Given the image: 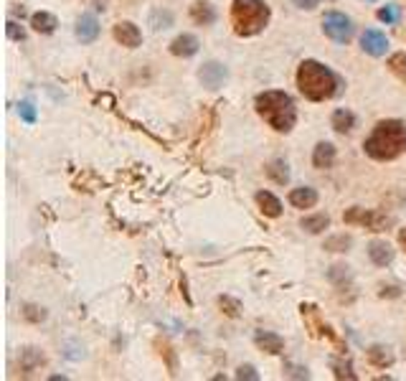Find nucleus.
<instances>
[{
  "mask_svg": "<svg viewBox=\"0 0 406 381\" xmlns=\"http://www.w3.org/2000/svg\"><path fill=\"white\" fill-rule=\"evenodd\" d=\"M368 3H376V0H368Z\"/></svg>",
  "mask_w": 406,
  "mask_h": 381,
  "instance_id": "4c0bfd02",
  "label": "nucleus"
},
{
  "mask_svg": "<svg viewBox=\"0 0 406 381\" xmlns=\"http://www.w3.org/2000/svg\"><path fill=\"white\" fill-rule=\"evenodd\" d=\"M290 204L295 206V209H312V206L317 204V191L315 188H292L290 191Z\"/></svg>",
  "mask_w": 406,
  "mask_h": 381,
  "instance_id": "f3484780",
  "label": "nucleus"
},
{
  "mask_svg": "<svg viewBox=\"0 0 406 381\" xmlns=\"http://www.w3.org/2000/svg\"><path fill=\"white\" fill-rule=\"evenodd\" d=\"M237 379H249V381H259V374L254 371V366H239Z\"/></svg>",
  "mask_w": 406,
  "mask_h": 381,
  "instance_id": "473e14b6",
  "label": "nucleus"
},
{
  "mask_svg": "<svg viewBox=\"0 0 406 381\" xmlns=\"http://www.w3.org/2000/svg\"><path fill=\"white\" fill-rule=\"evenodd\" d=\"M191 18L198 26H211L213 21H216V8H213L211 3H196V6L191 8Z\"/></svg>",
  "mask_w": 406,
  "mask_h": 381,
  "instance_id": "aec40b11",
  "label": "nucleus"
},
{
  "mask_svg": "<svg viewBox=\"0 0 406 381\" xmlns=\"http://www.w3.org/2000/svg\"><path fill=\"white\" fill-rule=\"evenodd\" d=\"M269 6L264 0H234L231 3V26L237 36H256L269 23Z\"/></svg>",
  "mask_w": 406,
  "mask_h": 381,
  "instance_id": "20e7f679",
  "label": "nucleus"
},
{
  "mask_svg": "<svg viewBox=\"0 0 406 381\" xmlns=\"http://www.w3.org/2000/svg\"><path fill=\"white\" fill-rule=\"evenodd\" d=\"M23 318H26V321L38 323V321H43V318H46V310H43V308H36V305H26Z\"/></svg>",
  "mask_w": 406,
  "mask_h": 381,
  "instance_id": "c756f323",
  "label": "nucleus"
},
{
  "mask_svg": "<svg viewBox=\"0 0 406 381\" xmlns=\"http://www.w3.org/2000/svg\"><path fill=\"white\" fill-rule=\"evenodd\" d=\"M322 31L335 43H348L353 38V23L343 13H327L325 18H322Z\"/></svg>",
  "mask_w": 406,
  "mask_h": 381,
  "instance_id": "423d86ee",
  "label": "nucleus"
},
{
  "mask_svg": "<svg viewBox=\"0 0 406 381\" xmlns=\"http://www.w3.org/2000/svg\"><path fill=\"white\" fill-rule=\"evenodd\" d=\"M399 244H401V247L406 249V226H404V229L399 231Z\"/></svg>",
  "mask_w": 406,
  "mask_h": 381,
  "instance_id": "e433bc0d",
  "label": "nucleus"
},
{
  "mask_svg": "<svg viewBox=\"0 0 406 381\" xmlns=\"http://www.w3.org/2000/svg\"><path fill=\"white\" fill-rule=\"evenodd\" d=\"M267 176L272 178L274 183H279V186H285V183L290 181V170H287L285 160H272V163L267 165Z\"/></svg>",
  "mask_w": 406,
  "mask_h": 381,
  "instance_id": "4be33fe9",
  "label": "nucleus"
},
{
  "mask_svg": "<svg viewBox=\"0 0 406 381\" xmlns=\"http://www.w3.org/2000/svg\"><path fill=\"white\" fill-rule=\"evenodd\" d=\"M368 257L376 267H388L394 262V249H391L388 242H383V239H373V242L368 244Z\"/></svg>",
  "mask_w": 406,
  "mask_h": 381,
  "instance_id": "f8f14e48",
  "label": "nucleus"
},
{
  "mask_svg": "<svg viewBox=\"0 0 406 381\" xmlns=\"http://www.w3.org/2000/svg\"><path fill=\"white\" fill-rule=\"evenodd\" d=\"M198 49H201V43L193 33H181V36L173 38V43H170V54L181 56V59H191V56L198 54Z\"/></svg>",
  "mask_w": 406,
  "mask_h": 381,
  "instance_id": "9b49d317",
  "label": "nucleus"
},
{
  "mask_svg": "<svg viewBox=\"0 0 406 381\" xmlns=\"http://www.w3.org/2000/svg\"><path fill=\"white\" fill-rule=\"evenodd\" d=\"M378 18L383 21V23H399V8L396 6H386L378 11Z\"/></svg>",
  "mask_w": 406,
  "mask_h": 381,
  "instance_id": "c85d7f7f",
  "label": "nucleus"
},
{
  "mask_svg": "<svg viewBox=\"0 0 406 381\" xmlns=\"http://www.w3.org/2000/svg\"><path fill=\"white\" fill-rule=\"evenodd\" d=\"M330 366H333V371H335V376L338 379H356V374H353V366L348 361H338V358H333L330 361Z\"/></svg>",
  "mask_w": 406,
  "mask_h": 381,
  "instance_id": "a878e982",
  "label": "nucleus"
},
{
  "mask_svg": "<svg viewBox=\"0 0 406 381\" xmlns=\"http://www.w3.org/2000/svg\"><path fill=\"white\" fill-rule=\"evenodd\" d=\"M256 204H259V211L264 214V216L269 219L282 216V201L274 194H269V191H259V194H256Z\"/></svg>",
  "mask_w": 406,
  "mask_h": 381,
  "instance_id": "dca6fc26",
  "label": "nucleus"
},
{
  "mask_svg": "<svg viewBox=\"0 0 406 381\" xmlns=\"http://www.w3.org/2000/svg\"><path fill=\"white\" fill-rule=\"evenodd\" d=\"M198 77H201V82H203V87H208V89H218V87L226 82L229 72H226L224 64H218V61H208V64H203V69L198 72Z\"/></svg>",
  "mask_w": 406,
  "mask_h": 381,
  "instance_id": "0eeeda50",
  "label": "nucleus"
},
{
  "mask_svg": "<svg viewBox=\"0 0 406 381\" xmlns=\"http://www.w3.org/2000/svg\"><path fill=\"white\" fill-rule=\"evenodd\" d=\"M97 36H99L97 18H94L91 13H84V16L77 21V38H79L81 43H91V41H97Z\"/></svg>",
  "mask_w": 406,
  "mask_h": 381,
  "instance_id": "ddd939ff",
  "label": "nucleus"
},
{
  "mask_svg": "<svg viewBox=\"0 0 406 381\" xmlns=\"http://www.w3.org/2000/svg\"><path fill=\"white\" fill-rule=\"evenodd\" d=\"M115 38L122 43V46H128V49H137L140 43H142V31L132 23V21H122V23L115 26Z\"/></svg>",
  "mask_w": 406,
  "mask_h": 381,
  "instance_id": "6e6552de",
  "label": "nucleus"
},
{
  "mask_svg": "<svg viewBox=\"0 0 406 381\" xmlns=\"http://www.w3.org/2000/svg\"><path fill=\"white\" fill-rule=\"evenodd\" d=\"M30 26H33V31L36 33H43V36H49V33H54L56 26H59V21H56L54 13H46V11H38L30 16Z\"/></svg>",
  "mask_w": 406,
  "mask_h": 381,
  "instance_id": "a211bd4d",
  "label": "nucleus"
},
{
  "mask_svg": "<svg viewBox=\"0 0 406 381\" xmlns=\"http://www.w3.org/2000/svg\"><path fill=\"white\" fill-rule=\"evenodd\" d=\"M333 130L340 135H348L356 127V115H353L351 109H335L333 112Z\"/></svg>",
  "mask_w": 406,
  "mask_h": 381,
  "instance_id": "6ab92c4d",
  "label": "nucleus"
},
{
  "mask_svg": "<svg viewBox=\"0 0 406 381\" xmlns=\"http://www.w3.org/2000/svg\"><path fill=\"white\" fill-rule=\"evenodd\" d=\"M388 69L406 84V51H399V54L391 56V59H388Z\"/></svg>",
  "mask_w": 406,
  "mask_h": 381,
  "instance_id": "393cba45",
  "label": "nucleus"
},
{
  "mask_svg": "<svg viewBox=\"0 0 406 381\" xmlns=\"http://www.w3.org/2000/svg\"><path fill=\"white\" fill-rule=\"evenodd\" d=\"M368 361L376 366V369H386V366H394V351L388 348V346H381V343H373L366 351Z\"/></svg>",
  "mask_w": 406,
  "mask_h": 381,
  "instance_id": "2eb2a0df",
  "label": "nucleus"
},
{
  "mask_svg": "<svg viewBox=\"0 0 406 381\" xmlns=\"http://www.w3.org/2000/svg\"><path fill=\"white\" fill-rule=\"evenodd\" d=\"M254 343H256V348H261V351L269 353V356H279V353L285 351V341H282V336H277V333H272V331H256Z\"/></svg>",
  "mask_w": 406,
  "mask_h": 381,
  "instance_id": "9d476101",
  "label": "nucleus"
},
{
  "mask_svg": "<svg viewBox=\"0 0 406 381\" xmlns=\"http://www.w3.org/2000/svg\"><path fill=\"white\" fill-rule=\"evenodd\" d=\"M396 297V295H399V287H383V290H381V297Z\"/></svg>",
  "mask_w": 406,
  "mask_h": 381,
  "instance_id": "c9c22d12",
  "label": "nucleus"
},
{
  "mask_svg": "<svg viewBox=\"0 0 406 381\" xmlns=\"http://www.w3.org/2000/svg\"><path fill=\"white\" fill-rule=\"evenodd\" d=\"M363 150L373 160H396L406 153V122L383 120L373 127V133L366 138Z\"/></svg>",
  "mask_w": 406,
  "mask_h": 381,
  "instance_id": "f03ea898",
  "label": "nucleus"
},
{
  "mask_svg": "<svg viewBox=\"0 0 406 381\" xmlns=\"http://www.w3.org/2000/svg\"><path fill=\"white\" fill-rule=\"evenodd\" d=\"M218 305L224 308V313L229 315V318H239V310H242L239 300H234V297H229V295H221L218 297Z\"/></svg>",
  "mask_w": 406,
  "mask_h": 381,
  "instance_id": "bb28decb",
  "label": "nucleus"
},
{
  "mask_svg": "<svg viewBox=\"0 0 406 381\" xmlns=\"http://www.w3.org/2000/svg\"><path fill=\"white\" fill-rule=\"evenodd\" d=\"M346 224H358V226H366L371 231H386L388 226L394 224V219L386 216L383 211H376V209H361V206H353L343 214Z\"/></svg>",
  "mask_w": 406,
  "mask_h": 381,
  "instance_id": "39448f33",
  "label": "nucleus"
},
{
  "mask_svg": "<svg viewBox=\"0 0 406 381\" xmlns=\"http://www.w3.org/2000/svg\"><path fill=\"white\" fill-rule=\"evenodd\" d=\"M152 28H155V31H160V28H170V23H173V16H170V13L168 11H155V13H152Z\"/></svg>",
  "mask_w": 406,
  "mask_h": 381,
  "instance_id": "cd10ccee",
  "label": "nucleus"
},
{
  "mask_svg": "<svg viewBox=\"0 0 406 381\" xmlns=\"http://www.w3.org/2000/svg\"><path fill=\"white\" fill-rule=\"evenodd\" d=\"M298 8H303V11H312V8L317 6V0H292Z\"/></svg>",
  "mask_w": 406,
  "mask_h": 381,
  "instance_id": "f704fd0d",
  "label": "nucleus"
},
{
  "mask_svg": "<svg viewBox=\"0 0 406 381\" xmlns=\"http://www.w3.org/2000/svg\"><path fill=\"white\" fill-rule=\"evenodd\" d=\"M6 31H8V38H13V41H26V31L21 28V26L16 23V21H8Z\"/></svg>",
  "mask_w": 406,
  "mask_h": 381,
  "instance_id": "7c9ffc66",
  "label": "nucleus"
},
{
  "mask_svg": "<svg viewBox=\"0 0 406 381\" xmlns=\"http://www.w3.org/2000/svg\"><path fill=\"white\" fill-rule=\"evenodd\" d=\"M300 226H303L308 234H322V231L330 226V216L327 214H315V216H305L303 221H300Z\"/></svg>",
  "mask_w": 406,
  "mask_h": 381,
  "instance_id": "412c9836",
  "label": "nucleus"
},
{
  "mask_svg": "<svg viewBox=\"0 0 406 381\" xmlns=\"http://www.w3.org/2000/svg\"><path fill=\"white\" fill-rule=\"evenodd\" d=\"M327 277H330V282H335V285L340 287V290H343V287H346V282H351V267H346V265L330 267Z\"/></svg>",
  "mask_w": 406,
  "mask_h": 381,
  "instance_id": "5701e85b",
  "label": "nucleus"
},
{
  "mask_svg": "<svg viewBox=\"0 0 406 381\" xmlns=\"http://www.w3.org/2000/svg\"><path fill=\"white\" fill-rule=\"evenodd\" d=\"M254 107L261 120L267 122L272 130H277V133H290L295 122H298V107H295V102H292L287 92H261V94H256Z\"/></svg>",
  "mask_w": 406,
  "mask_h": 381,
  "instance_id": "7ed1b4c3",
  "label": "nucleus"
},
{
  "mask_svg": "<svg viewBox=\"0 0 406 381\" xmlns=\"http://www.w3.org/2000/svg\"><path fill=\"white\" fill-rule=\"evenodd\" d=\"M18 112H21V117L28 122V125H33V122H36V109H33V104H30V102H21Z\"/></svg>",
  "mask_w": 406,
  "mask_h": 381,
  "instance_id": "2f4dec72",
  "label": "nucleus"
},
{
  "mask_svg": "<svg viewBox=\"0 0 406 381\" xmlns=\"http://www.w3.org/2000/svg\"><path fill=\"white\" fill-rule=\"evenodd\" d=\"M361 46H363V51L366 54H371V56H383L388 51V38H386V33H381V31H376V28H368L361 36Z\"/></svg>",
  "mask_w": 406,
  "mask_h": 381,
  "instance_id": "1a4fd4ad",
  "label": "nucleus"
},
{
  "mask_svg": "<svg viewBox=\"0 0 406 381\" xmlns=\"http://www.w3.org/2000/svg\"><path fill=\"white\" fill-rule=\"evenodd\" d=\"M335 158H338V150H335L333 143H317L315 153H312V165H315V168H320V170L333 168Z\"/></svg>",
  "mask_w": 406,
  "mask_h": 381,
  "instance_id": "4468645a",
  "label": "nucleus"
},
{
  "mask_svg": "<svg viewBox=\"0 0 406 381\" xmlns=\"http://www.w3.org/2000/svg\"><path fill=\"white\" fill-rule=\"evenodd\" d=\"M353 244V239L348 234H338V236H330L325 242V249L327 252H348Z\"/></svg>",
  "mask_w": 406,
  "mask_h": 381,
  "instance_id": "b1692460",
  "label": "nucleus"
},
{
  "mask_svg": "<svg viewBox=\"0 0 406 381\" xmlns=\"http://www.w3.org/2000/svg\"><path fill=\"white\" fill-rule=\"evenodd\" d=\"M298 89L310 102H325L343 92V79L315 59H308L298 69Z\"/></svg>",
  "mask_w": 406,
  "mask_h": 381,
  "instance_id": "f257e3e1",
  "label": "nucleus"
},
{
  "mask_svg": "<svg viewBox=\"0 0 406 381\" xmlns=\"http://www.w3.org/2000/svg\"><path fill=\"white\" fill-rule=\"evenodd\" d=\"M287 374L290 376H295V379H310V374H308V369H303V366H287Z\"/></svg>",
  "mask_w": 406,
  "mask_h": 381,
  "instance_id": "72a5a7b5",
  "label": "nucleus"
}]
</instances>
